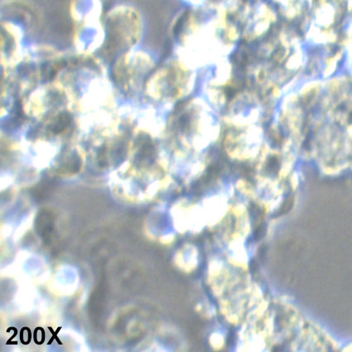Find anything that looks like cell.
<instances>
[{
	"label": "cell",
	"instance_id": "obj_1",
	"mask_svg": "<svg viewBox=\"0 0 352 352\" xmlns=\"http://www.w3.org/2000/svg\"><path fill=\"white\" fill-rule=\"evenodd\" d=\"M70 122V116L66 114V113H63L55 120L54 123L52 124L51 126L52 131L55 133H59L63 131Z\"/></svg>",
	"mask_w": 352,
	"mask_h": 352
}]
</instances>
